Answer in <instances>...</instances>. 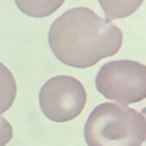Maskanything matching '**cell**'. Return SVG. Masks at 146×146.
<instances>
[{
    "instance_id": "6da1fadb",
    "label": "cell",
    "mask_w": 146,
    "mask_h": 146,
    "mask_svg": "<svg viewBox=\"0 0 146 146\" xmlns=\"http://www.w3.org/2000/svg\"><path fill=\"white\" fill-rule=\"evenodd\" d=\"M48 42L55 57L70 67L84 69L116 54L122 31L86 7L72 8L52 24Z\"/></svg>"
},
{
    "instance_id": "7a4b0ae2",
    "label": "cell",
    "mask_w": 146,
    "mask_h": 146,
    "mask_svg": "<svg viewBox=\"0 0 146 146\" xmlns=\"http://www.w3.org/2000/svg\"><path fill=\"white\" fill-rule=\"evenodd\" d=\"M84 137L88 146H141L146 138V120L133 108L102 103L90 114Z\"/></svg>"
},
{
    "instance_id": "3957f363",
    "label": "cell",
    "mask_w": 146,
    "mask_h": 146,
    "mask_svg": "<svg viewBox=\"0 0 146 146\" xmlns=\"http://www.w3.org/2000/svg\"><path fill=\"white\" fill-rule=\"evenodd\" d=\"M96 85L107 99L125 105L146 99V65L133 60H114L99 70Z\"/></svg>"
},
{
    "instance_id": "277c9868",
    "label": "cell",
    "mask_w": 146,
    "mask_h": 146,
    "mask_svg": "<svg viewBox=\"0 0 146 146\" xmlns=\"http://www.w3.org/2000/svg\"><path fill=\"white\" fill-rule=\"evenodd\" d=\"M40 106L50 120L62 123L77 118L84 110L87 94L79 80L70 76L49 79L40 89Z\"/></svg>"
},
{
    "instance_id": "5b68a950",
    "label": "cell",
    "mask_w": 146,
    "mask_h": 146,
    "mask_svg": "<svg viewBox=\"0 0 146 146\" xmlns=\"http://www.w3.org/2000/svg\"><path fill=\"white\" fill-rule=\"evenodd\" d=\"M65 0H15L18 9L27 16L43 18L59 9Z\"/></svg>"
},
{
    "instance_id": "8992f818",
    "label": "cell",
    "mask_w": 146,
    "mask_h": 146,
    "mask_svg": "<svg viewBox=\"0 0 146 146\" xmlns=\"http://www.w3.org/2000/svg\"><path fill=\"white\" fill-rule=\"evenodd\" d=\"M106 20L111 22L133 14L143 4V0H98Z\"/></svg>"
},
{
    "instance_id": "52a82bcc",
    "label": "cell",
    "mask_w": 146,
    "mask_h": 146,
    "mask_svg": "<svg viewBox=\"0 0 146 146\" xmlns=\"http://www.w3.org/2000/svg\"><path fill=\"white\" fill-rule=\"evenodd\" d=\"M17 96V84L11 71L0 62V116L14 103Z\"/></svg>"
},
{
    "instance_id": "ba28073f",
    "label": "cell",
    "mask_w": 146,
    "mask_h": 146,
    "mask_svg": "<svg viewBox=\"0 0 146 146\" xmlns=\"http://www.w3.org/2000/svg\"><path fill=\"white\" fill-rule=\"evenodd\" d=\"M13 137L11 125L2 116H0V146H5Z\"/></svg>"
},
{
    "instance_id": "9c48e42d",
    "label": "cell",
    "mask_w": 146,
    "mask_h": 146,
    "mask_svg": "<svg viewBox=\"0 0 146 146\" xmlns=\"http://www.w3.org/2000/svg\"><path fill=\"white\" fill-rule=\"evenodd\" d=\"M142 113L145 116V118H146V108H143L142 109Z\"/></svg>"
}]
</instances>
